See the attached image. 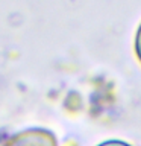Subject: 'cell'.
<instances>
[{
    "label": "cell",
    "instance_id": "6da1fadb",
    "mask_svg": "<svg viewBox=\"0 0 141 146\" xmlns=\"http://www.w3.org/2000/svg\"><path fill=\"white\" fill-rule=\"evenodd\" d=\"M3 146H58L56 139L50 131L34 128L11 137Z\"/></svg>",
    "mask_w": 141,
    "mask_h": 146
},
{
    "label": "cell",
    "instance_id": "7a4b0ae2",
    "mask_svg": "<svg viewBox=\"0 0 141 146\" xmlns=\"http://www.w3.org/2000/svg\"><path fill=\"white\" fill-rule=\"evenodd\" d=\"M134 47H135V53H136V58L138 61L141 62V23L136 29V34H135V43H134Z\"/></svg>",
    "mask_w": 141,
    "mask_h": 146
},
{
    "label": "cell",
    "instance_id": "3957f363",
    "mask_svg": "<svg viewBox=\"0 0 141 146\" xmlns=\"http://www.w3.org/2000/svg\"><path fill=\"white\" fill-rule=\"evenodd\" d=\"M97 146H132V145L126 143V141H123V140H106V141H103V143H100Z\"/></svg>",
    "mask_w": 141,
    "mask_h": 146
}]
</instances>
